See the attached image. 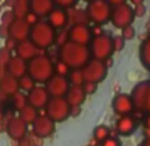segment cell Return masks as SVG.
<instances>
[{
  "instance_id": "obj_25",
  "label": "cell",
  "mask_w": 150,
  "mask_h": 146,
  "mask_svg": "<svg viewBox=\"0 0 150 146\" xmlns=\"http://www.w3.org/2000/svg\"><path fill=\"white\" fill-rule=\"evenodd\" d=\"M69 21L72 23V26H81V24L88 26L89 17L86 13V9H72L69 12Z\"/></svg>"
},
{
  "instance_id": "obj_5",
  "label": "cell",
  "mask_w": 150,
  "mask_h": 146,
  "mask_svg": "<svg viewBox=\"0 0 150 146\" xmlns=\"http://www.w3.org/2000/svg\"><path fill=\"white\" fill-rule=\"evenodd\" d=\"M89 49H91V53H92V59L106 61V60L112 59V55L114 53L113 37L108 33L93 37L91 41V48Z\"/></svg>"
},
{
  "instance_id": "obj_45",
  "label": "cell",
  "mask_w": 150,
  "mask_h": 146,
  "mask_svg": "<svg viewBox=\"0 0 150 146\" xmlns=\"http://www.w3.org/2000/svg\"><path fill=\"white\" fill-rule=\"evenodd\" d=\"M144 124H145V128H146V129H150V113H147V114H146Z\"/></svg>"
},
{
  "instance_id": "obj_39",
  "label": "cell",
  "mask_w": 150,
  "mask_h": 146,
  "mask_svg": "<svg viewBox=\"0 0 150 146\" xmlns=\"http://www.w3.org/2000/svg\"><path fill=\"white\" fill-rule=\"evenodd\" d=\"M100 146H121V142H120V140L117 137H109L106 138V140L104 141V142L100 143Z\"/></svg>"
},
{
  "instance_id": "obj_9",
  "label": "cell",
  "mask_w": 150,
  "mask_h": 146,
  "mask_svg": "<svg viewBox=\"0 0 150 146\" xmlns=\"http://www.w3.org/2000/svg\"><path fill=\"white\" fill-rule=\"evenodd\" d=\"M56 130V122L47 114H40L37 120L32 124V134L37 140H45L53 135Z\"/></svg>"
},
{
  "instance_id": "obj_37",
  "label": "cell",
  "mask_w": 150,
  "mask_h": 146,
  "mask_svg": "<svg viewBox=\"0 0 150 146\" xmlns=\"http://www.w3.org/2000/svg\"><path fill=\"white\" fill-rule=\"evenodd\" d=\"M82 88H84L86 96H89V94H93V93L97 92L98 84H94V82H85V84L82 85Z\"/></svg>"
},
{
  "instance_id": "obj_26",
  "label": "cell",
  "mask_w": 150,
  "mask_h": 146,
  "mask_svg": "<svg viewBox=\"0 0 150 146\" xmlns=\"http://www.w3.org/2000/svg\"><path fill=\"white\" fill-rule=\"evenodd\" d=\"M39 110L36 109V108L31 106V105H27L25 108H23V109L19 112V117L21 118V120L25 122L27 125H32L35 122V121L37 120V117H39Z\"/></svg>"
},
{
  "instance_id": "obj_2",
  "label": "cell",
  "mask_w": 150,
  "mask_h": 146,
  "mask_svg": "<svg viewBox=\"0 0 150 146\" xmlns=\"http://www.w3.org/2000/svg\"><path fill=\"white\" fill-rule=\"evenodd\" d=\"M28 74L36 84H47L54 76V61L47 55L39 53L28 61Z\"/></svg>"
},
{
  "instance_id": "obj_31",
  "label": "cell",
  "mask_w": 150,
  "mask_h": 146,
  "mask_svg": "<svg viewBox=\"0 0 150 146\" xmlns=\"http://www.w3.org/2000/svg\"><path fill=\"white\" fill-rule=\"evenodd\" d=\"M12 101H13V106L20 112L23 108H25L28 105V96L24 92H19L15 96H12Z\"/></svg>"
},
{
  "instance_id": "obj_48",
  "label": "cell",
  "mask_w": 150,
  "mask_h": 146,
  "mask_svg": "<svg viewBox=\"0 0 150 146\" xmlns=\"http://www.w3.org/2000/svg\"><path fill=\"white\" fill-rule=\"evenodd\" d=\"M85 1H88V3H92V1H94V0H85Z\"/></svg>"
},
{
  "instance_id": "obj_29",
  "label": "cell",
  "mask_w": 150,
  "mask_h": 146,
  "mask_svg": "<svg viewBox=\"0 0 150 146\" xmlns=\"http://www.w3.org/2000/svg\"><path fill=\"white\" fill-rule=\"evenodd\" d=\"M110 137V130H109L108 126H105V125H98V126L94 128L93 130V140L96 142H104L106 138Z\"/></svg>"
},
{
  "instance_id": "obj_47",
  "label": "cell",
  "mask_w": 150,
  "mask_h": 146,
  "mask_svg": "<svg viewBox=\"0 0 150 146\" xmlns=\"http://www.w3.org/2000/svg\"><path fill=\"white\" fill-rule=\"evenodd\" d=\"M130 1H132V4H133L134 7H137V6H141V4H144L145 0H130Z\"/></svg>"
},
{
  "instance_id": "obj_36",
  "label": "cell",
  "mask_w": 150,
  "mask_h": 146,
  "mask_svg": "<svg viewBox=\"0 0 150 146\" xmlns=\"http://www.w3.org/2000/svg\"><path fill=\"white\" fill-rule=\"evenodd\" d=\"M125 43H126V40H125L122 36H114L113 37V49H114V52H121L125 48Z\"/></svg>"
},
{
  "instance_id": "obj_44",
  "label": "cell",
  "mask_w": 150,
  "mask_h": 146,
  "mask_svg": "<svg viewBox=\"0 0 150 146\" xmlns=\"http://www.w3.org/2000/svg\"><path fill=\"white\" fill-rule=\"evenodd\" d=\"M112 7H117V6H121V4H125L126 0H106Z\"/></svg>"
},
{
  "instance_id": "obj_17",
  "label": "cell",
  "mask_w": 150,
  "mask_h": 146,
  "mask_svg": "<svg viewBox=\"0 0 150 146\" xmlns=\"http://www.w3.org/2000/svg\"><path fill=\"white\" fill-rule=\"evenodd\" d=\"M116 132L120 135H124V137H129V135L134 134L138 128V121L134 117L130 116H120L116 121Z\"/></svg>"
},
{
  "instance_id": "obj_1",
  "label": "cell",
  "mask_w": 150,
  "mask_h": 146,
  "mask_svg": "<svg viewBox=\"0 0 150 146\" xmlns=\"http://www.w3.org/2000/svg\"><path fill=\"white\" fill-rule=\"evenodd\" d=\"M59 59L64 61L71 69H82L92 59V53L86 45H80L69 41L59 48Z\"/></svg>"
},
{
  "instance_id": "obj_27",
  "label": "cell",
  "mask_w": 150,
  "mask_h": 146,
  "mask_svg": "<svg viewBox=\"0 0 150 146\" xmlns=\"http://www.w3.org/2000/svg\"><path fill=\"white\" fill-rule=\"evenodd\" d=\"M31 0H15L13 4V13L16 15V17H24L31 9Z\"/></svg>"
},
{
  "instance_id": "obj_14",
  "label": "cell",
  "mask_w": 150,
  "mask_h": 146,
  "mask_svg": "<svg viewBox=\"0 0 150 146\" xmlns=\"http://www.w3.org/2000/svg\"><path fill=\"white\" fill-rule=\"evenodd\" d=\"M69 31V40L72 43H76L80 45H86L91 44L93 35H92V28H89L86 24H81V26H72Z\"/></svg>"
},
{
  "instance_id": "obj_10",
  "label": "cell",
  "mask_w": 150,
  "mask_h": 146,
  "mask_svg": "<svg viewBox=\"0 0 150 146\" xmlns=\"http://www.w3.org/2000/svg\"><path fill=\"white\" fill-rule=\"evenodd\" d=\"M31 29H32V27L25 21L24 17H16V19L12 21L11 27H9L8 36L16 43L24 41V40L29 39V36H31Z\"/></svg>"
},
{
  "instance_id": "obj_6",
  "label": "cell",
  "mask_w": 150,
  "mask_h": 146,
  "mask_svg": "<svg viewBox=\"0 0 150 146\" xmlns=\"http://www.w3.org/2000/svg\"><path fill=\"white\" fill-rule=\"evenodd\" d=\"M71 105L65 97H51L45 106V114L54 122H64L71 117Z\"/></svg>"
},
{
  "instance_id": "obj_3",
  "label": "cell",
  "mask_w": 150,
  "mask_h": 146,
  "mask_svg": "<svg viewBox=\"0 0 150 146\" xmlns=\"http://www.w3.org/2000/svg\"><path fill=\"white\" fill-rule=\"evenodd\" d=\"M56 35H57V31L48 21H41L40 20L36 26L32 27L29 40L39 48V51L40 49L48 51V49H51L54 45Z\"/></svg>"
},
{
  "instance_id": "obj_49",
  "label": "cell",
  "mask_w": 150,
  "mask_h": 146,
  "mask_svg": "<svg viewBox=\"0 0 150 146\" xmlns=\"http://www.w3.org/2000/svg\"><path fill=\"white\" fill-rule=\"evenodd\" d=\"M31 146H39V145H37V143H32Z\"/></svg>"
},
{
  "instance_id": "obj_32",
  "label": "cell",
  "mask_w": 150,
  "mask_h": 146,
  "mask_svg": "<svg viewBox=\"0 0 150 146\" xmlns=\"http://www.w3.org/2000/svg\"><path fill=\"white\" fill-rule=\"evenodd\" d=\"M71 70H72L71 68H69L64 61H61L60 59L57 60V61H54V74L61 76V77H68Z\"/></svg>"
},
{
  "instance_id": "obj_43",
  "label": "cell",
  "mask_w": 150,
  "mask_h": 146,
  "mask_svg": "<svg viewBox=\"0 0 150 146\" xmlns=\"http://www.w3.org/2000/svg\"><path fill=\"white\" fill-rule=\"evenodd\" d=\"M81 113V106H72L71 108V117H77Z\"/></svg>"
},
{
  "instance_id": "obj_40",
  "label": "cell",
  "mask_w": 150,
  "mask_h": 146,
  "mask_svg": "<svg viewBox=\"0 0 150 146\" xmlns=\"http://www.w3.org/2000/svg\"><path fill=\"white\" fill-rule=\"evenodd\" d=\"M145 13H146V7L144 4L134 7V15H136V17H144Z\"/></svg>"
},
{
  "instance_id": "obj_33",
  "label": "cell",
  "mask_w": 150,
  "mask_h": 146,
  "mask_svg": "<svg viewBox=\"0 0 150 146\" xmlns=\"http://www.w3.org/2000/svg\"><path fill=\"white\" fill-rule=\"evenodd\" d=\"M69 41H71V40H69V31H67V29H62V31H57L54 45H57L59 48H61V47H64L65 44H68Z\"/></svg>"
},
{
  "instance_id": "obj_16",
  "label": "cell",
  "mask_w": 150,
  "mask_h": 146,
  "mask_svg": "<svg viewBox=\"0 0 150 146\" xmlns=\"http://www.w3.org/2000/svg\"><path fill=\"white\" fill-rule=\"evenodd\" d=\"M48 23L53 27L56 31H62V29H67L69 21V12L68 9L60 8V7H54L52 9V12L48 15Z\"/></svg>"
},
{
  "instance_id": "obj_42",
  "label": "cell",
  "mask_w": 150,
  "mask_h": 146,
  "mask_svg": "<svg viewBox=\"0 0 150 146\" xmlns=\"http://www.w3.org/2000/svg\"><path fill=\"white\" fill-rule=\"evenodd\" d=\"M144 113H150V86L147 89V94H146V100H145V109H144Z\"/></svg>"
},
{
  "instance_id": "obj_11",
  "label": "cell",
  "mask_w": 150,
  "mask_h": 146,
  "mask_svg": "<svg viewBox=\"0 0 150 146\" xmlns=\"http://www.w3.org/2000/svg\"><path fill=\"white\" fill-rule=\"evenodd\" d=\"M112 108H113V112L118 116H130L136 109L132 96L126 93H118L114 96L112 100Z\"/></svg>"
},
{
  "instance_id": "obj_28",
  "label": "cell",
  "mask_w": 150,
  "mask_h": 146,
  "mask_svg": "<svg viewBox=\"0 0 150 146\" xmlns=\"http://www.w3.org/2000/svg\"><path fill=\"white\" fill-rule=\"evenodd\" d=\"M36 81H35L33 79H32L31 76H29L28 73H27L25 76H23L21 79H19V86H20V92H24L28 94L29 92H32V90L36 88Z\"/></svg>"
},
{
  "instance_id": "obj_21",
  "label": "cell",
  "mask_w": 150,
  "mask_h": 146,
  "mask_svg": "<svg viewBox=\"0 0 150 146\" xmlns=\"http://www.w3.org/2000/svg\"><path fill=\"white\" fill-rule=\"evenodd\" d=\"M53 8H54L53 0H31V6H29L31 12H33L39 17L48 16Z\"/></svg>"
},
{
  "instance_id": "obj_20",
  "label": "cell",
  "mask_w": 150,
  "mask_h": 146,
  "mask_svg": "<svg viewBox=\"0 0 150 146\" xmlns=\"http://www.w3.org/2000/svg\"><path fill=\"white\" fill-rule=\"evenodd\" d=\"M7 70H8V74H11L15 79L19 80L28 73V62H27L25 60L15 56V57H12L11 61H9Z\"/></svg>"
},
{
  "instance_id": "obj_35",
  "label": "cell",
  "mask_w": 150,
  "mask_h": 146,
  "mask_svg": "<svg viewBox=\"0 0 150 146\" xmlns=\"http://www.w3.org/2000/svg\"><path fill=\"white\" fill-rule=\"evenodd\" d=\"M121 36L124 37L126 41H130L136 37V29H134L133 26H129V27H125L124 29H121Z\"/></svg>"
},
{
  "instance_id": "obj_8",
  "label": "cell",
  "mask_w": 150,
  "mask_h": 146,
  "mask_svg": "<svg viewBox=\"0 0 150 146\" xmlns=\"http://www.w3.org/2000/svg\"><path fill=\"white\" fill-rule=\"evenodd\" d=\"M134 17H136L134 9L125 3V4H121V6H117L113 8L110 21L116 28L124 29L125 27H129L133 24Z\"/></svg>"
},
{
  "instance_id": "obj_12",
  "label": "cell",
  "mask_w": 150,
  "mask_h": 146,
  "mask_svg": "<svg viewBox=\"0 0 150 146\" xmlns=\"http://www.w3.org/2000/svg\"><path fill=\"white\" fill-rule=\"evenodd\" d=\"M45 88L51 94V97H65L71 88V82H69L68 77H61L54 74L45 84Z\"/></svg>"
},
{
  "instance_id": "obj_38",
  "label": "cell",
  "mask_w": 150,
  "mask_h": 146,
  "mask_svg": "<svg viewBox=\"0 0 150 146\" xmlns=\"http://www.w3.org/2000/svg\"><path fill=\"white\" fill-rule=\"evenodd\" d=\"M24 19H25V21L28 23V24H29L31 27L36 26L37 23L40 21V20H39V16H37V15H35L33 12H31V11H29L28 13H27L25 16H24Z\"/></svg>"
},
{
  "instance_id": "obj_4",
  "label": "cell",
  "mask_w": 150,
  "mask_h": 146,
  "mask_svg": "<svg viewBox=\"0 0 150 146\" xmlns=\"http://www.w3.org/2000/svg\"><path fill=\"white\" fill-rule=\"evenodd\" d=\"M112 11L113 8L106 0H94L92 3H88L86 7L89 21H92L94 26H104L110 21Z\"/></svg>"
},
{
  "instance_id": "obj_23",
  "label": "cell",
  "mask_w": 150,
  "mask_h": 146,
  "mask_svg": "<svg viewBox=\"0 0 150 146\" xmlns=\"http://www.w3.org/2000/svg\"><path fill=\"white\" fill-rule=\"evenodd\" d=\"M65 99L71 106H81L85 102V100H86V93H85L82 86L71 85V88H69L68 93L65 96Z\"/></svg>"
},
{
  "instance_id": "obj_22",
  "label": "cell",
  "mask_w": 150,
  "mask_h": 146,
  "mask_svg": "<svg viewBox=\"0 0 150 146\" xmlns=\"http://www.w3.org/2000/svg\"><path fill=\"white\" fill-rule=\"evenodd\" d=\"M0 89L4 96H15L16 93L20 92L19 80L7 73L6 76L0 79Z\"/></svg>"
},
{
  "instance_id": "obj_15",
  "label": "cell",
  "mask_w": 150,
  "mask_h": 146,
  "mask_svg": "<svg viewBox=\"0 0 150 146\" xmlns=\"http://www.w3.org/2000/svg\"><path fill=\"white\" fill-rule=\"evenodd\" d=\"M6 130L12 140L21 141L25 138L27 133H28V125H27L19 116H16V117H12L11 120L7 122Z\"/></svg>"
},
{
  "instance_id": "obj_13",
  "label": "cell",
  "mask_w": 150,
  "mask_h": 146,
  "mask_svg": "<svg viewBox=\"0 0 150 146\" xmlns=\"http://www.w3.org/2000/svg\"><path fill=\"white\" fill-rule=\"evenodd\" d=\"M27 96H28V105L36 108L37 110L45 109V106L51 100V94L48 93L47 88L42 85H36V88Z\"/></svg>"
},
{
  "instance_id": "obj_34",
  "label": "cell",
  "mask_w": 150,
  "mask_h": 146,
  "mask_svg": "<svg viewBox=\"0 0 150 146\" xmlns=\"http://www.w3.org/2000/svg\"><path fill=\"white\" fill-rule=\"evenodd\" d=\"M77 1L79 0H53L54 6L64 9H73L74 6L77 4Z\"/></svg>"
},
{
  "instance_id": "obj_30",
  "label": "cell",
  "mask_w": 150,
  "mask_h": 146,
  "mask_svg": "<svg viewBox=\"0 0 150 146\" xmlns=\"http://www.w3.org/2000/svg\"><path fill=\"white\" fill-rule=\"evenodd\" d=\"M68 80H69V82H71V85H74V86H82V85L85 84L82 69H72L71 73H69V76H68Z\"/></svg>"
},
{
  "instance_id": "obj_24",
  "label": "cell",
  "mask_w": 150,
  "mask_h": 146,
  "mask_svg": "<svg viewBox=\"0 0 150 146\" xmlns=\"http://www.w3.org/2000/svg\"><path fill=\"white\" fill-rule=\"evenodd\" d=\"M138 55H139V60H141L142 65L150 72V36L141 43Z\"/></svg>"
},
{
  "instance_id": "obj_7",
  "label": "cell",
  "mask_w": 150,
  "mask_h": 146,
  "mask_svg": "<svg viewBox=\"0 0 150 146\" xmlns=\"http://www.w3.org/2000/svg\"><path fill=\"white\" fill-rule=\"evenodd\" d=\"M85 82H94L100 84L108 76V65L102 60L91 59L89 62L82 68Z\"/></svg>"
},
{
  "instance_id": "obj_46",
  "label": "cell",
  "mask_w": 150,
  "mask_h": 146,
  "mask_svg": "<svg viewBox=\"0 0 150 146\" xmlns=\"http://www.w3.org/2000/svg\"><path fill=\"white\" fill-rule=\"evenodd\" d=\"M138 146H150V138H145L144 141H141Z\"/></svg>"
},
{
  "instance_id": "obj_41",
  "label": "cell",
  "mask_w": 150,
  "mask_h": 146,
  "mask_svg": "<svg viewBox=\"0 0 150 146\" xmlns=\"http://www.w3.org/2000/svg\"><path fill=\"white\" fill-rule=\"evenodd\" d=\"M104 29H102V26H94L93 28H92V35H93V37H97V36H101V35H104Z\"/></svg>"
},
{
  "instance_id": "obj_19",
  "label": "cell",
  "mask_w": 150,
  "mask_h": 146,
  "mask_svg": "<svg viewBox=\"0 0 150 146\" xmlns=\"http://www.w3.org/2000/svg\"><path fill=\"white\" fill-rule=\"evenodd\" d=\"M15 52H16L17 57L25 60L28 62L39 55V48L28 39V40H24V41L17 43L16 48H15Z\"/></svg>"
},
{
  "instance_id": "obj_18",
  "label": "cell",
  "mask_w": 150,
  "mask_h": 146,
  "mask_svg": "<svg viewBox=\"0 0 150 146\" xmlns=\"http://www.w3.org/2000/svg\"><path fill=\"white\" fill-rule=\"evenodd\" d=\"M150 86V80H145L141 81L133 88L132 90V100L134 102V108L139 112H144L145 109V100H146V94H147V89Z\"/></svg>"
}]
</instances>
